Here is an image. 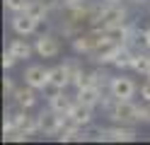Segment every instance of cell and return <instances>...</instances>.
<instances>
[{"mask_svg":"<svg viewBox=\"0 0 150 145\" xmlns=\"http://www.w3.org/2000/svg\"><path fill=\"white\" fill-rule=\"evenodd\" d=\"M65 119H68V114H58L49 106L46 111L39 114V131L44 135H58L65 126Z\"/></svg>","mask_w":150,"mask_h":145,"instance_id":"1","label":"cell"},{"mask_svg":"<svg viewBox=\"0 0 150 145\" xmlns=\"http://www.w3.org/2000/svg\"><path fill=\"white\" fill-rule=\"evenodd\" d=\"M126 22V10L119 7L116 3H107L99 12V19H97V27H121Z\"/></svg>","mask_w":150,"mask_h":145,"instance_id":"2","label":"cell"},{"mask_svg":"<svg viewBox=\"0 0 150 145\" xmlns=\"http://www.w3.org/2000/svg\"><path fill=\"white\" fill-rule=\"evenodd\" d=\"M111 119L121 121V123H136V121H143V116H140V106H136L131 99H119L116 111L111 114Z\"/></svg>","mask_w":150,"mask_h":145,"instance_id":"3","label":"cell"},{"mask_svg":"<svg viewBox=\"0 0 150 145\" xmlns=\"http://www.w3.org/2000/svg\"><path fill=\"white\" fill-rule=\"evenodd\" d=\"M119 51H121V44L104 39V41H102L90 56H92V61H97V63H114L116 56H119Z\"/></svg>","mask_w":150,"mask_h":145,"instance_id":"4","label":"cell"},{"mask_svg":"<svg viewBox=\"0 0 150 145\" xmlns=\"http://www.w3.org/2000/svg\"><path fill=\"white\" fill-rule=\"evenodd\" d=\"M49 80H51V70L44 68V65H29L27 73H24V82L32 85L34 90H44L49 85Z\"/></svg>","mask_w":150,"mask_h":145,"instance_id":"5","label":"cell"},{"mask_svg":"<svg viewBox=\"0 0 150 145\" xmlns=\"http://www.w3.org/2000/svg\"><path fill=\"white\" fill-rule=\"evenodd\" d=\"M12 29H15L20 36L34 34L36 29H39V19H34L32 15H27V12H15V17H12Z\"/></svg>","mask_w":150,"mask_h":145,"instance_id":"6","label":"cell"},{"mask_svg":"<svg viewBox=\"0 0 150 145\" xmlns=\"http://www.w3.org/2000/svg\"><path fill=\"white\" fill-rule=\"evenodd\" d=\"M36 53H39L41 58H53V56H58L61 51V44H58V39L51 36V34H41L39 39H36Z\"/></svg>","mask_w":150,"mask_h":145,"instance_id":"7","label":"cell"},{"mask_svg":"<svg viewBox=\"0 0 150 145\" xmlns=\"http://www.w3.org/2000/svg\"><path fill=\"white\" fill-rule=\"evenodd\" d=\"M111 94H116L119 99H133L136 94V82L131 77H111Z\"/></svg>","mask_w":150,"mask_h":145,"instance_id":"8","label":"cell"},{"mask_svg":"<svg viewBox=\"0 0 150 145\" xmlns=\"http://www.w3.org/2000/svg\"><path fill=\"white\" fill-rule=\"evenodd\" d=\"M68 121L78 123V126H87L92 121V106L85 104V102H75L68 111Z\"/></svg>","mask_w":150,"mask_h":145,"instance_id":"9","label":"cell"},{"mask_svg":"<svg viewBox=\"0 0 150 145\" xmlns=\"http://www.w3.org/2000/svg\"><path fill=\"white\" fill-rule=\"evenodd\" d=\"M12 99H15V104L20 106V109H29V106H34V104H36L34 87H32V85H27V87H17L15 94H12Z\"/></svg>","mask_w":150,"mask_h":145,"instance_id":"10","label":"cell"},{"mask_svg":"<svg viewBox=\"0 0 150 145\" xmlns=\"http://www.w3.org/2000/svg\"><path fill=\"white\" fill-rule=\"evenodd\" d=\"M75 97H78V102H85V104H90V106H95V104H102L104 92H102L99 87H95V85H87V87H80Z\"/></svg>","mask_w":150,"mask_h":145,"instance_id":"11","label":"cell"},{"mask_svg":"<svg viewBox=\"0 0 150 145\" xmlns=\"http://www.w3.org/2000/svg\"><path fill=\"white\" fill-rule=\"evenodd\" d=\"M107 140H111V143H133L136 131L124 128V126H114V128H107Z\"/></svg>","mask_w":150,"mask_h":145,"instance_id":"12","label":"cell"},{"mask_svg":"<svg viewBox=\"0 0 150 145\" xmlns=\"http://www.w3.org/2000/svg\"><path fill=\"white\" fill-rule=\"evenodd\" d=\"M49 104H51V109H53V111H58V114H68V111H70V106H73L75 102H73L65 92H58V94L49 97Z\"/></svg>","mask_w":150,"mask_h":145,"instance_id":"13","label":"cell"},{"mask_svg":"<svg viewBox=\"0 0 150 145\" xmlns=\"http://www.w3.org/2000/svg\"><path fill=\"white\" fill-rule=\"evenodd\" d=\"M82 140H95V143H102V140H107V128L87 123L85 128H82Z\"/></svg>","mask_w":150,"mask_h":145,"instance_id":"14","label":"cell"},{"mask_svg":"<svg viewBox=\"0 0 150 145\" xmlns=\"http://www.w3.org/2000/svg\"><path fill=\"white\" fill-rule=\"evenodd\" d=\"M133 61H136V53L131 51L128 46H121V51H119V56H116L114 65L119 68V70H126V68H133Z\"/></svg>","mask_w":150,"mask_h":145,"instance_id":"15","label":"cell"},{"mask_svg":"<svg viewBox=\"0 0 150 145\" xmlns=\"http://www.w3.org/2000/svg\"><path fill=\"white\" fill-rule=\"evenodd\" d=\"M49 82H53V85H58L61 90H65L68 82H73V80H70L68 70H65V65H56V68H51V80Z\"/></svg>","mask_w":150,"mask_h":145,"instance_id":"16","label":"cell"},{"mask_svg":"<svg viewBox=\"0 0 150 145\" xmlns=\"http://www.w3.org/2000/svg\"><path fill=\"white\" fill-rule=\"evenodd\" d=\"M10 51L17 56V61H24V58L32 56V46L27 41H22V39H15V41L10 44Z\"/></svg>","mask_w":150,"mask_h":145,"instance_id":"17","label":"cell"},{"mask_svg":"<svg viewBox=\"0 0 150 145\" xmlns=\"http://www.w3.org/2000/svg\"><path fill=\"white\" fill-rule=\"evenodd\" d=\"M24 12H27V15H32L34 19H39V22H41V19H46V12H49V10L44 7L41 0H29V5H27Z\"/></svg>","mask_w":150,"mask_h":145,"instance_id":"18","label":"cell"},{"mask_svg":"<svg viewBox=\"0 0 150 145\" xmlns=\"http://www.w3.org/2000/svg\"><path fill=\"white\" fill-rule=\"evenodd\" d=\"M133 70L140 73V75H148V73H150V56H148V53H136Z\"/></svg>","mask_w":150,"mask_h":145,"instance_id":"19","label":"cell"},{"mask_svg":"<svg viewBox=\"0 0 150 145\" xmlns=\"http://www.w3.org/2000/svg\"><path fill=\"white\" fill-rule=\"evenodd\" d=\"M92 85L104 92V87H111V75H107L104 70H95L92 73Z\"/></svg>","mask_w":150,"mask_h":145,"instance_id":"20","label":"cell"},{"mask_svg":"<svg viewBox=\"0 0 150 145\" xmlns=\"http://www.w3.org/2000/svg\"><path fill=\"white\" fill-rule=\"evenodd\" d=\"M61 10H70V12H85V10H87V3H85V0H63Z\"/></svg>","mask_w":150,"mask_h":145,"instance_id":"21","label":"cell"},{"mask_svg":"<svg viewBox=\"0 0 150 145\" xmlns=\"http://www.w3.org/2000/svg\"><path fill=\"white\" fill-rule=\"evenodd\" d=\"M63 65H65V70H68V75H70V80H75V77H78V75L82 73V68H80V63L75 61V58H68V61H65Z\"/></svg>","mask_w":150,"mask_h":145,"instance_id":"22","label":"cell"},{"mask_svg":"<svg viewBox=\"0 0 150 145\" xmlns=\"http://www.w3.org/2000/svg\"><path fill=\"white\" fill-rule=\"evenodd\" d=\"M27 5H29V0H5V7L10 12H24Z\"/></svg>","mask_w":150,"mask_h":145,"instance_id":"23","label":"cell"},{"mask_svg":"<svg viewBox=\"0 0 150 145\" xmlns=\"http://www.w3.org/2000/svg\"><path fill=\"white\" fill-rule=\"evenodd\" d=\"M73 85L78 87V90H80V87H87V85H92V73H80V75L73 80Z\"/></svg>","mask_w":150,"mask_h":145,"instance_id":"24","label":"cell"},{"mask_svg":"<svg viewBox=\"0 0 150 145\" xmlns=\"http://www.w3.org/2000/svg\"><path fill=\"white\" fill-rule=\"evenodd\" d=\"M15 63H17V56L10 51V48H7V53H3V68H5V70H10Z\"/></svg>","mask_w":150,"mask_h":145,"instance_id":"25","label":"cell"},{"mask_svg":"<svg viewBox=\"0 0 150 145\" xmlns=\"http://www.w3.org/2000/svg\"><path fill=\"white\" fill-rule=\"evenodd\" d=\"M3 87H5V97H12L15 94V85H12L10 77H5V80H3Z\"/></svg>","mask_w":150,"mask_h":145,"instance_id":"26","label":"cell"},{"mask_svg":"<svg viewBox=\"0 0 150 145\" xmlns=\"http://www.w3.org/2000/svg\"><path fill=\"white\" fill-rule=\"evenodd\" d=\"M140 97H143L145 102H150V80H148L143 87H140Z\"/></svg>","mask_w":150,"mask_h":145,"instance_id":"27","label":"cell"},{"mask_svg":"<svg viewBox=\"0 0 150 145\" xmlns=\"http://www.w3.org/2000/svg\"><path fill=\"white\" fill-rule=\"evenodd\" d=\"M41 3H44V7H46V10H56V7H61L58 0H41Z\"/></svg>","mask_w":150,"mask_h":145,"instance_id":"28","label":"cell"},{"mask_svg":"<svg viewBox=\"0 0 150 145\" xmlns=\"http://www.w3.org/2000/svg\"><path fill=\"white\" fill-rule=\"evenodd\" d=\"M140 116H143V121L150 123V102H148V106H140Z\"/></svg>","mask_w":150,"mask_h":145,"instance_id":"29","label":"cell"},{"mask_svg":"<svg viewBox=\"0 0 150 145\" xmlns=\"http://www.w3.org/2000/svg\"><path fill=\"white\" fill-rule=\"evenodd\" d=\"M145 46L150 48V29H145Z\"/></svg>","mask_w":150,"mask_h":145,"instance_id":"30","label":"cell"},{"mask_svg":"<svg viewBox=\"0 0 150 145\" xmlns=\"http://www.w3.org/2000/svg\"><path fill=\"white\" fill-rule=\"evenodd\" d=\"M128 3H143V0H128Z\"/></svg>","mask_w":150,"mask_h":145,"instance_id":"31","label":"cell"},{"mask_svg":"<svg viewBox=\"0 0 150 145\" xmlns=\"http://www.w3.org/2000/svg\"><path fill=\"white\" fill-rule=\"evenodd\" d=\"M104 3H116V0H104Z\"/></svg>","mask_w":150,"mask_h":145,"instance_id":"32","label":"cell"},{"mask_svg":"<svg viewBox=\"0 0 150 145\" xmlns=\"http://www.w3.org/2000/svg\"><path fill=\"white\" fill-rule=\"evenodd\" d=\"M148 77H150V73H148Z\"/></svg>","mask_w":150,"mask_h":145,"instance_id":"33","label":"cell"}]
</instances>
